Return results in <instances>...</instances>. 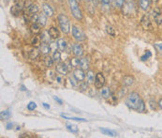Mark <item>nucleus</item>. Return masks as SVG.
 <instances>
[{
  "instance_id": "obj_31",
  "label": "nucleus",
  "mask_w": 162,
  "mask_h": 138,
  "mask_svg": "<svg viewBox=\"0 0 162 138\" xmlns=\"http://www.w3.org/2000/svg\"><path fill=\"white\" fill-rule=\"evenodd\" d=\"M38 55H39V52H38L36 48H34L33 50H31V51L29 52V58H30L31 60H35V59L38 58Z\"/></svg>"
},
{
  "instance_id": "obj_5",
  "label": "nucleus",
  "mask_w": 162,
  "mask_h": 138,
  "mask_svg": "<svg viewBox=\"0 0 162 138\" xmlns=\"http://www.w3.org/2000/svg\"><path fill=\"white\" fill-rule=\"evenodd\" d=\"M152 18L157 26L162 25V8L155 7L152 10Z\"/></svg>"
},
{
  "instance_id": "obj_14",
  "label": "nucleus",
  "mask_w": 162,
  "mask_h": 138,
  "mask_svg": "<svg viewBox=\"0 0 162 138\" xmlns=\"http://www.w3.org/2000/svg\"><path fill=\"white\" fill-rule=\"evenodd\" d=\"M39 48H40V49H39V52H40L42 55H44V56L49 55L50 52H51V50H52L51 45H49V44H47V43H42Z\"/></svg>"
},
{
  "instance_id": "obj_44",
  "label": "nucleus",
  "mask_w": 162,
  "mask_h": 138,
  "mask_svg": "<svg viewBox=\"0 0 162 138\" xmlns=\"http://www.w3.org/2000/svg\"><path fill=\"white\" fill-rule=\"evenodd\" d=\"M157 105H158V107H159V108H161V109H162V99H160V100L158 101Z\"/></svg>"
},
{
  "instance_id": "obj_35",
  "label": "nucleus",
  "mask_w": 162,
  "mask_h": 138,
  "mask_svg": "<svg viewBox=\"0 0 162 138\" xmlns=\"http://www.w3.org/2000/svg\"><path fill=\"white\" fill-rule=\"evenodd\" d=\"M137 112H139V113H145L146 112V105H145V102L144 101L142 102V103H141V105H140V107H139Z\"/></svg>"
},
{
  "instance_id": "obj_8",
  "label": "nucleus",
  "mask_w": 162,
  "mask_h": 138,
  "mask_svg": "<svg viewBox=\"0 0 162 138\" xmlns=\"http://www.w3.org/2000/svg\"><path fill=\"white\" fill-rule=\"evenodd\" d=\"M134 10H135V6L132 1H128L123 6V12L126 15H132L134 12Z\"/></svg>"
},
{
  "instance_id": "obj_49",
  "label": "nucleus",
  "mask_w": 162,
  "mask_h": 138,
  "mask_svg": "<svg viewBox=\"0 0 162 138\" xmlns=\"http://www.w3.org/2000/svg\"><path fill=\"white\" fill-rule=\"evenodd\" d=\"M85 1H91V0H85Z\"/></svg>"
},
{
  "instance_id": "obj_47",
  "label": "nucleus",
  "mask_w": 162,
  "mask_h": 138,
  "mask_svg": "<svg viewBox=\"0 0 162 138\" xmlns=\"http://www.w3.org/2000/svg\"><path fill=\"white\" fill-rule=\"evenodd\" d=\"M56 80L58 81V83H61V78H60V77L57 76V77H56Z\"/></svg>"
},
{
  "instance_id": "obj_23",
  "label": "nucleus",
  "mask_w": 162,
  "mask_h": 138,
  "mask_svg": "<svg viewBox=\"0 0 162 138\" xmlns=\"http://www.w3.org/2000/svg\"><path fill=\"white\" fill-rule=\"evenodd\" d=\"M89 63L86 58H82L79 57V68L83 69V70H88Z\"/></svg>"
},
{
  "instance_id": "obj_4",
  "label": "nucleus",
  "mask_w": 162,
  "mask_h": 138,
  "mask_svg": "<svg viewBox=\"0 0 162 138\" xmlns=\"http://www.w3.org/2000/svg\"><path fill=\"white\" fill-rule=\"evenodd\" d=\"M25 10V2L21 0L19 2H15L14 5L10 9V13L13 16H19L21 13H22Z\"/></svg>"
},
{
  "instance_id": "obj_45",
  "label": "nucleus",
  "mask_w": 162,
  "mask_h": 138,
  "mask_svg": "<svg viewBox=\"0 0 162 138\" xmlns=\"http://www.w3.org/2000/svg\"><path fill=\"white\" fill-rule=\"evenodd\" d=\"M12 126H13V124H12V123H9V124L7 125V129H8V130H10V129H11V128H12Z\"/></svg>"
},
{
  "instance_id": "obj_1",
  "label": "nucleus",
  "mask_w": 162,
  "mask_h": 138,
  "mask_svg": "<svg viewBox=\"0 0 162 138\" xmlns=\"http://www.w3.org/2000/svg\"><path fill=\"white\" fill-rule=\"evenodd\" d=\"M144 100L141 98V96L139 95L137 92H131L129 93L126 99V104L128 108L132 109V110H135V111H138L139 107H140L142 102Z\"/></svg>"
},
{
  "instance_id": "obj_25",
  "label": "nucleus",
  "mask_w": 162,
  "mask_h": 138,
  "mask_svg": "<svg viewBox=\"0 0 162 138\" xmlns=\"http://www.w3.org/2000/svg\"><path fill=\"white\" fill-rule=\"evenodd\" d=\"M126 3V0H111V5L114 8H123Z\"/></svg>"
},
{
  "instance_id": "obj_46",
  "label": "nucleus",
  "mask_w": 162,
  "mask_h": 138,
  "mask_svg": "<svg viewBox=\"0 0 162 138\" xmlns=\"http://www.w3.org/2000/svg\"><path fill=\"white\" fill-rule=\"evenodd\" d=\"M71 84H72L74 86H76V83H75V82H74V80H72L71 78Z\"/></svg>"
},
{
  "instance_id": "obj_19",
  "label": "nucleus",
  "mask_w": 162,
  "mask_h": 138,
  "mask_svg": "<svg viewBox=\"0 0 162 138\" xmlns=\"http://www.w3.org/2000/svg\"><path fill=\"white\" fill-rule=\"evenodd\" d=\"M41 31V27L38 24V23H35V24H32L30 27V32L33 35H38Z\"/></svg>"
},
{
  "instance_id": "obj_17",
  "label": "nucleus",
  "mask_w": 162,
  "mask_h": 138,
  "mask_svg": "<svg viewBox=\"0 0 162 138\" xmlns=\"http://www.w3.org/2000/svg\"><path fill=\"white\" fill-rule=\"evenodd\" d=\"M31 44L34 48H38L41 46L42 44V41H41V39H40V36H38V35H34L32 40H31Z\"/></svg>"
},
{
  "instance_id": "obj_42",
  "label": "nucleus",
  "mask_w": 162,
  "mask_h": 138,
  "mask_svg": "<svg viewBox=\"0 0 162 138\" xmlns=\"http://www.w3.org/2000/svg\"><path fill=\"white\" fill-rule=\"evenodd\" d=\"M54 99H55V102H57L59 104H62V103H63V101H62L61 99H59L58 97H56V96H55V97H54Z\"/></svg>"
},
{
  "instance_id": "obj_15",
  "label": "nucleus",
  "mask_w": 162,
  "mask_h": 138,
  "mask_svg": "<svg viewBox=\"0 0 162 138\" xmlns=\"http://www.w3.org/2000/svg\"><path fill=\"white\" fill-rule=\"evenodd\" d=\"M48 32H49V34H50V36L53 40H58L60 38V32L56 27H50Z\"/></svg>"
},
{
  "instance_id": "obj_36",
  "label": "nucleus",
  "mask_w": 162,
  "mask_h": 138,
  "mask_svg": "<svg viewBox=\"0 0 162 138\" xmlns=\"http://www.w3.org/2000/svg\"><path fill=\"white\" fill-rule=\"evenodd\" d=\"M38 17H39V15H38L37 13L32 14L31 17H30V22L32 23V24H35V23H38Z\"/></svg>"
},
{
  "instance_id": "obj_26",
  "label": "nucleus",
  "mask_w": 162,
  "mask_h": 138,
  "mask_svg": "<svg viewBox=\"0 0 162 138\" xmlns=\"http://www.w3.org/2000/svg\"><path fill=\"white\" fill-rule=\"evenodd\" d=\"M11 117V113L9 110H4L0 114V118H1L2 120H7Z\"/></svg>"
},
{
  "instance_id": "obj_3",
  "label": "nucleus",
  "mask_w": 162,
  "mask_h": 138,
  "mask_svg": "<svg viewBox=\"0 0 162 138\" xmlns=\"http://www.w3.org/2000/svg\"><path fill=\"white\" fill-rule=\"evenodd\" d=\"M58 23H59V27L60 29L63 33L67 34L71 31V24H69V20L65 14H59L58 17Z\"/></svg>"
},
{
  "instance_id": "obj_20",
  "label": "nucleus",
  "mask_w": 162,
  "mask_h": 138,
  "mask_svg": "<svg viewBox=\"0 0 162 138\" xmlns=\"http://www.w3.org/2000/svg\"><path fill=\"white\" fill-rule=\"evenodd\" d=\"M40 39H41L42 43H47L48 44L50 42V40L52 38H51V36H50V34H49L48 31H43L41 33V35H40Z\"/></svg>"
},
{
  "instance_id": "obj_18",
  "label": "nucleus",
  "mask_w": 162,
  "mask_h": 138,
  "mask_svg": "<svg viewBox=\"0 0 162 138\" xmlns=\"http://www.w3.org/2000/svg\"><path fill=\"white\" fill-rule=\"evenodd\" d=\"M56 46H57V48H58V50H60L61 52L62 51H65L66 49H67V41L64 40V39H58L57 40V41H56Z\"/></svg>"
},
{
  "instance_id": "obj_10",
  "label": "nucleus",
  "mask_w": 162,
  "mask_h": 138,
  "mask_svg": "<svg viewBox=\"0 0 162 138\" xmlns=\"http://www.w3.org/2000/svg\"><path fill=\"white\" fill-rule=\"evenodd\" d=\"M73 77L75 78L76 81L78 82H83L85 78V73H84V71L83 69H76V70L73 72Z\"/></svg>"
},
{
  "instance_id": "obj_16",
  "label": "nucleus",
  "mask_w": 162,
  "mask_h": 138,
  "mask_svg": "<svg viewBox=\"0 0 162 138\" xmlns=\"http://www.w3.org/2000/svg\"><path fill=\"white\" fill-rule=\"evenodd\" d=\"M150 4H151V0H140V1H139V6H140V9L144 11H146V10H149Z\"/></svg>"
},
{
  "instance_id": "obj_29",
  "label": "nucleus",
  "mask_w": 162,
  "mask_h": 138,
  "mask_svg": "<svg viewBox=\"0 0 162 138\" xmlns=\"http://www.w3.org/2000/svg\"><path fill=\"white\" fill-rule=\"evenodd\" d=\"M95 78H96V75L94 74V72L88 71V72L86 73V79H87L88 83H93V82H95Z\"/></svg>"
},
{
  "instance_id": "obj_28",
  "label": "nucleus",
  "mask_w": 162,
  "mask_h": 138,
  "mask_svg": "<svg viewBox=\"0 0 162 138\" xmlns=\"http://www.w3.org/2000/svg\"><path fill=\"white\" fill-rule=\"evenodd\" d=\"M54 63H55V61H54L53 57H50V56H45V58H44V64H45L46 67L51 68V67H53Z\"/></svg>"
},
{
  "instance_id": "obj_43",
  "label": "nucleus",
  "mask_w": 162,
  "mask_h": 138,
  "mask_svg": "<svg viewBox=\"0 0 162 138\" xmlns=\"http://www.w3.org/2000/svg\"><path fill=\"white\" fill-rule=\"evenodd\" d=\"M42 106H43L45 109H50V105H49V104H47V103H45V102H43V103H42Z\"/></svg>"
},
{
  "instance_id": "obj_12",
  "label": "nucleus",
  "mask_w": 162,
  "mask_h": 138,
  "mask_svg": "<svg viewBox=\"0 0 162 138\" xmlns=\"http://www.w3.org/2000/svg\"><path fill=\"white\" fill-rule=\"evenodd\" d=\"M55 70H56L57 73H59L60 75H63V76L67 75L68 73V69L65 63H58L55 67Z\"/></svg>"
},
{
  "instance_id": "obj_33",
  "label": "nucleus",
  "mask_w": 162,
  "mask_h": 138,
  "mask_svg": "<svg viewBox=\"0 0 162 138\" xmlns=\"http://www.w3.org/2000/svg\"><path fill=\"white\" fill-rule=\"evenodd\" d=\"M105 30H106L107 34L110 35V36H111V37H114L115 34H116V33H115V29H114L111 26H106Z\"/></svg>"
},
{
  "instance_id": "obj_27",
  "label": "nucleus",
  "mask_w": 162,
  "mask_h": 138,
  "mask_svg": "<svg viewBox=\"0 0 162 138\" xmlns=\"http://www.w3.org/2000/svg\"><path fill=\"white\" fill-rule=\"evenodd\" d=\"M53 59L55 62H59L61 60V53H60V50H56L55 49L54 52H53Z\"/></svg>"
},
{
  "instance_id": "obj_21",
  "label": "nucleus",
  "mask_w": 162,
  "mask_h": 138,
  "mask_svg": "<svg viewBox=\"0 0 162 138\" xmlns=\"http://www.w3.org/2000/svg\"><path fill=\"white\" fill-rule=\"evenodd\" d=\"M100 94L104 99L108 100L111 96V89L109 87H102L100 90Z\"/></svg>"
},
{
  "instance_id": "obj_32",
  "label": "nucleus",
  "mask_w": 162,
  "mask_h": 138,
  "mask_svg": "<svg viewBox=\"0 0 162 138\" xmlns=\"http://www.w3.org/2000/svg\"><path fill=\"white\" fill-rule=\"evenodd\" d=\"M67 129L71 132H72V133H78L79 132V129H78V127L76 126V125H72V124H67Z\"/></svg>"
},
{
  "instance_id": "obj_6",
  "label": "nucleus",
  "mask_w": 162,
  "mask_h": 138,
  "mask_svg": "<svg viewBox=\"0 0 162 138\" xmlns=\"http://www.w3.org/2000/svg\"><path fill=\"white\" fill-rule=\"evenodd\" d=\"M141 25L142 27H144V30H147V31H151L154 29L153 27V23L150 19V16L148 14H144L142 19H141Z\"/></svg>"
},
{
  "instance_id": "obj_13",
  "label": "nucleus",
  "mask_w": 162,
  "mask_h": 138,
  "mask_svg": "<svg viewBox=\"0 0 162 138\" xmlns=\"http://www.w3.org/2000/svg\"><path fill=\"white\" fill-rule=\"evenodd\" d=\"M42 10H43V13L47 16V17H52L54 15V10L52 9V7L49 5V4H42Z\"/></svg>"
},
{
  "instance_id": "obj_50",
  "label": "nucleus",
  "mask_w": 162,
  "mask_h": 138,
  "mask_svg": "<svg viewBox=\"0 0 162 138\" xmlns=\"http://www.w3.org/2000/svg\"><path fill=\"white\" fill-rule=\"evenodd\" d=\"M59 1H63V0H59Z\"/></svg>"
},
{
  "instance_id": "obj_11",
  "label": "nucleus",
  "mask_w": 162,
  "mask_h": 138,
  "mask_svg": "<svg viewBox=\"0 0 162 138\" xmlns=\"http://www.w3.org/2000/svg\"><path fill=\"white\" fill-rule=\"evenodd\" d=\"M72 53L75 56L81 57L83 55V46L79 43H74L72 45Z\"/></svg>"
},
{
  "instance_id": "obj_30",
  "label": "nucleus",
  "mask_w": 162,
  "mask_h": 138,
  "mask_svg": "<svg viewBox=\"0 0 162 138\" xmlns=\"http://www.w3.org/2000/svg\"><path fill=\"white\" fill-rule=\"evenodd\" d=\"M100 132L105 134V135H109V136H117V132L111 131V130H108V129H100Z\"/></svg>"
},
{
  "instance_id": "obj_40",
  "label": "nucleus",
  "mask_w": 162,
  "mask_h": 138,
  "mask_svg": "<svg viewBox=\"0 0 162 138\" xmlns=\"http://www.w3.org/2000/svg\"><path fill=\"white\" fill-rule=\"evenodd\" d=\"M155 47H156V49L160 54H162V42H161V43H156V44H155Z\"/></svg>"
},
{
  "instance_id": "obj_37",
  "label": "nucleus",
  "mask_w": 162,
  "mask_h": 138,
  "mask_svg": "<svg viewBox=\"0 0 162 138\" xmlns=\"http://www.w3.org/2000/svg\"><path fill=\"white\" fill-rule=\"evenodd\" d=\"M37 108V103L35 102H30L28 104H27V109L29 111H34L35 109Z\"/></svg>"
},
{
  "instance_id": "obj_38",
  "label": "nucleus",
  "mask_w": 162,
  "mask_h": 138,
  "mask_svg": "<svg viewBox=\"0 0 162 138\" xmlns=\"http://www.w3.org/2000/svg\"><path fill=\"white\" fill-rule=\"evenodd\" d=\"M151 56H152L151 52H150V51H146V52H145V54H144V56H142L141 59H142L143 61H145V60H147L149 57H151Z\"/></svg>"
},
{
  "instance_id": "obj_24",
  "label": "nucleus",
  "mask_w": 162,
  "mask_h": 138,
  "mask_svg": "<svg viewBox=\"0 0 162 138\" xmlns=\"http://www.w3.org/2000/svg\"><path fill=\"white\" fill-rule=\"evenodd\" d=\"M38 24V25H39L41 27H45V26H46V24H47V16H46L44 13H42V14H40V15H39Z\"/></svg>"
},
{
  "instance_id": "obj_34",
  "label": "nucleus",
  "mask_w": 162,
  "mask_h": 138,
  "mask_svg": "<svg viewBox=\"0 0 162 138\" xmlns=\"http://www.w3.org/2000/svg\"><path fill=\"white\" fill-rule=\"evenodd\" d=\"M61 117L63 119H71V120H75V121H82V122H85L87 121V119H81V118H71V117H67V116H64V115H61Z\"/></svg>"
},
{
  "instance_id": "obj_39",
  "label": "nucleus",
  "mask_w": 162,
  "mask_h": 138,
  "mask_svg": "<svg viewBox=\"0 0 162 138\" xmlns=\"http://www.w3.org/2000/svg\"><path fill=\"white\" fill-rule=\"evenodd\" d=\"M99 2L101 3L102 6L108 7V6H110V4H111V0H99Z\"/></svg>"
},
{
  "instance_id": "obj_41",
  "label": "nucleus",
  "mask_w": 162,
  "mask_h": 138,
  "mask_svg": "<svg viewBox=\"0 0 162 138\" xmlns=\"http://www.w3.org/2000/svg\"><path fill=\"white\" fill-rule=\"evenodd\" d=\"M149 104H150V107H151V109L152 110H156V103L155 102V101H150L149 102Z\"/></svg>"
},
{
  "instance_id": "obj_48",
  "label": "nucleus",
  "mask_w": 162,
  "mask_h": 138,
  "mask_svg": "<svg viewBox=\"0 0 162 138\" xmlns=\"http://www.w3.org/2000/svg\"><path fill=\"white\" fill-rule=\"evenodd\" d=\"M158 1V0H151V2H153V3H156Z\"/></svg>"
},
{
  "instance_id": "obj_2",
  "label": "nucleus",
  "mask_w": 162,
  "mask_h": 138,
  "mask_svg": "<svg viewBox=\"0 0 162 138\" xmlns=\"http://www.w3.org/2000/svg\"><path fill=\"white\" fill-rule=\"evenodd\" d=\"M68 6H69V10H71L72 16L76 20L80 21L83 19V13H82V10L80 9V6L77 2V0H68Z\"/></svg>"
},
{
  "instance_id": "obj_7",
  "label": "nucleus",
  "mask_w": 162,
  "mask_h": 138,
  "mask_svg": "<svg viewBox=\"0 0 162 138\" xmlns=\"http://www.w3.org/2000/svg\"><path fill=\"white\" fill-rule=\"evenodd\" d=\"M71 33H72L73 38H74L77 41H79V42H80V41H83L84 39H85L83 32L78 27H76V26H73V27H71Z\"/></svg>"
},
{
  "instance_id": "obj_22",
  "label": "nucleus",
  "mask_w": 162,
  "mask_h": 138,
  "mask_svg": "<svg viewBox=\"0 0 162 138\" xmlns=\"http://www.w3.org/2000/svg\"><path fill=\"white\" fill-rule=\"evenodd\" d=\"M133 83H134V78H133L132 76L127 75V76H125V77L123 78L122 84H123V86H130L133 85Z\"/></svg>"
},
{
  "instance_id": "obj_9",
  "label": "nucleus",
  "mask_w": 162,
  "mask_h": 138,
  "mask_svg": "<svg viewBox=\"0 0 162 138\" xmlns=\"http://www.w3.org/2000/svg\"><path fill=\"white\" fill-rule=\"evenodd\" d=\"M95 86L97 88H102L105 85V77L101 73H99L96 74V78H95Z\"/></svg>"
}]
</instances>
